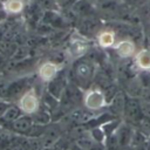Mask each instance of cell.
I'll return each mask as SVG.
<instances>
[{"mask_svg": "<svg viewBox=\"0 0 150 150\" xmlns=\"http://www.w3.org/2000/svg\"><path fill=\"white\" fill-rule=\"evenodd\" d=\"M122 117H123L124 122L131 124L132 127L136 128L138 125V123L143 120V114H142V108H141V98L139 97L128 95L124 112H123Z\"/></svg>", "mask_w": 150, "mask_h": 150, "instance_id": "1", "label": "cell"}, {"mask_svg": "<svg viewBox=\"0 0 150 150\" xmlns=\"http://www.w3.org/2000/svg\"><path fill=\"white\" fill-rule=\"evenodd\" d=\"M95 68L93 63L88 60H79L74 66V77L77 84L82 87H88L91 82H94Z\"/></svg>", "mask_w": 150, "mask_h": 150, "instance_id": "2", "label": "cell"}, {"mask_svg": "<svg viewBox=\"0 0 150 150\" xmlns=\"http://www.w3.org/2000/svg\"><path fill=\"white\" fill-rule=\"evenodd\" d=\"M82 103L84 108L93 110V111H98L108 105V100L104 93L100 88L95 87V88H89L84 93Z\"/></svg>", "mask_w": 150, "mask_h": 150, "instance_id": "3", "label": "cell"}, {"mask_svg": "<svg viewBox=\"0 0 150 150\" xmlns=\"http://www.w3.org/2000/svg\"><path fill=\"white\" fill-rule=\"evenodd\" d=\"M40 98L34 88H29L18 100V105L23 114L33 115L40 109Z\"/></svg>", "mask_w": 150, "mask_h": 150, "instance_id": "4", "label": "cell"}, {"mask_svg": "<svg viewBox=\"0 0 150 150\" xmlns=\"http://www.w3.org/2000/svg\"><path fill=\"white\" fill-rule=\"evenodd\" d=\"M77 29L81 35L88 39L91 36H96L100 33V30L102 29V22L96 15L80 18Z\"/></svg>", "mask_w": 150, "mask_h": 150, "instance_id": "5", "label": "cell"}, {"mask_svg": "<svg viewBox=\"0 0 150 150\" xmlns=\"http://www.w3.org/2000/svg\"><path fill=\"white\" fill-rule=\"evenodd\" d=\"M112 49L118 57L124 59V60L134 57L135 54L137 53L136 42L131 38H124V39L118 40L115 43V46L112 47Z\"/></svg>", "mask_w": 150, "mask_h": 150, "instance_id": "6", "label": "cell"}, {"mask_svg": "<svg viewBox=\"0 0 150 150\" xmlns=\"http://www.w3.org/2000/svg\"><path fill=\"white\" fill-rule=\"evenodd\" d=\"M61 71V66L55 61H46L38 68V77L42 82H50Z\"/></svg>", "mask_w": 150, "mask_h": 150, "instance_id": "7", "label": "cell"}, {"mask_svg": "<svg viewBox=\"0 0 150 150\" xmlns=\"http://www.w3.org/2000/svg\"><path fill=\"white\" fill-rule=\"evenodd\" d=\"M135 127H132L131 124L127 123V122H122L121 125L117 128V130L115 131V137L117 138V142L120 143V145L122 146V149L130 146L131 144V139L135 132Z\"/></svg>", "mask_w": 150, "mask_h": 150, "instance_id": "8", "label": "cell"}, {"mask_svg": "<svg viewBox=\"0 0 150 150\" xmlns=\"http://www.w3.org/2000/svg\"><path fill=\"white\" fill-rule=\"evenodd\" d=\"M127 97L128 95L124 94L123 91H117L115 94V96L109 101L108 103V111L111 112L114 116L116 117H122L123 112H124V108H125V103H127Z\"/></svg>", "mask_w": 150, "mask_h": 150, "instance_id": "9", "label": "cell"}, {"mask_svg": "<svg viewBox=\"0 0 150 150\" xmlns=\"http://www.w3.org/2000/svg\"><path fill=\"white\" fill-rule=\"evenodd\" d=\"M29 84V79L28 77H21L19 80H15L11 83H8V88H7V94L6 97L8 98H18L29 89L28 87Z\"/></svg>", "mask_w": 150, "mask_h": 150, "instance_id": "10", "label": "cell"}, {"mask_svg": "<svg viewBox=\"0 0 150 150\" xmlns=\"http://www.w3.org/2000/svg\"><path fill=\"white\" fill-rule=\"evenodd\" d=\"M34 121H33V117L30 115H27V114H21L11 125H12V129L16 132H20V134H25V135H28L32 130V128L34 127Z\"/></svg>", "mask_w": 150, "mask_h": 150, "instance_id": "11", "label": "cell"}, {"mask_svg": "<svg viewBox=\"0 0 150 150\" xmlns=\"http://www.w3.org/2000/svg\"><path fill=\"white\" fill-rule=\"evenodd\" d=\"M134 66L142 71H150V48H141L135 54Z\"/></svg>", "mask_w": 150, "mask_h": 150, "instance_id": "12", "label": "cell"}, {"mask_svg": "<svg viewBox=\"0 0 150 150\" xmlns=\"http://www.w3.org/2000/svg\"><path fill=\"white\" fill-rule=\"evenodd\" d=\"M96 40L101 48H112L117 42L116 33L112 29H103V28L96 35Z\"/></svg>", "mask_w": 150, "mask_h": 150, "instance_id": "13", "label": "cell"}, {"mask_svg": "<svg viewBox=\"0 0 150 150\" xmlns=\"http://www.w3.org/2000/svg\"><path fill=\"white\" fill-rule=\"evenodd\" d=\"M48 87H47V90L53 95L55 96L56 98L61 100L66 88H67V81L63 76H61V74H59L54 80H52L50 82H48Z\"/></svg>", "mask_w": 150, "mask_h": 150, "instance_id": "14", "label": "cell"}, {"mask_svg": "<svg viewBox=\"0 0 150 150\" xmlns=\"http://www.w3.org/2000/svg\"><path fill=\"white\" fill-rule=\"evenodd\" d=\"M88 48H89V46H88L87 38H84L83 35L80 34V38H76V39L71 40L69 50H70V54L74 57H81L82 55H84L87 53Z\"/></svg>", "mask_w": 150, "mask_h": 150, "instance_id": "15", "label": "cell"}, {"mask_svg": "<svg viewBox=\"0 0 150 150\" xmlns=\"http://www.w3.org/2000/svg\"><path fill=\"white\" fill-rule=\"evenodd\" d=\"M76 144L80 145L81 148L86 149V150H107L104 143H101V142L94 139L90 135L82 136L81 138H79V141L76 142Z\"/></svg>", "mask_w": 150, "mask_h": 150, "instance_id": "16", "label": "cell"}, {"mask_svg": "<svg viewBox=\"0 0 150 150\" xmlns=\"http://www.w3.org/2000/svg\"><path fill=\"white\" fill-rule=\"evenodd\" d=\"M21 114H23V112L21 111V109L19 108V105H12V104H9L7 107V109L4 111V114L1 115L0 121L12 124Z\"/></svg>", "mask_w": 150, "mask_h": 150, "instance_id": "17", "label": "cell"}, {"mask_svg": "<svg viewBox=\"0 0 150 150\" xmlns=\"http://www.w3.org/2000/svg\"><path fill=\"white\" fill-rule=\"evenodd\" d=\"M25 8L23 0H5L4 1V9L6 14H19Z\"/></svg>", "mask_w": 150, "mask_h": 150, "instance_id": "18", "label": "cell"}, {"mask_svg": "<svg viewBox=\"0 0 150 150\" xmlns=\"http://www.w3.org/2000/svg\"><path fill=\"white\" fill-rule=\"evenodd\" d=\"M30 116L33 117L34 123H36V124H42V125H46V124L49 122V120H50V117H49V115L47 114V111H41L40 109H39L35 114H33V115H30Z\"/></svg>", "mask_w": 150, "mask_h": 150, "instance_id": "19", "label": "cell"}, {"mask_svg": "<svg viewBox=\"0 0 150 150\" xmlns=\"http://www.w3.org/2000/svg\"><path fill=\"white\" fill-rule=\"evenodd\" d=\"M35 2L43 9V12L47 11H59V6L55 0H35Z\"/></svg>", "mask_w": 150, "mask_h": 150, "instance_id": "20", "label": "cell"}, {"mask_svg": "<svg viewBox=\"0 0 150 150\" xmlns=\"http://www.w3.org/2000/svg\"><path fill=\"white\" fill-rule=\"evenodd\" d=\"M57 6H59V9H69L71 8L79 0H55Z\"/></svg>", "mask_w": 150, "mask_h": 150, "instance_id": "21", "label": "cell"}, {"mask_svg": "<svg viewBox=\"0 0 150 150\" xmlns=\"http://www.w3.org/2000/svg\"><path fill=\"white\" fill-rule=\"evenodd\" d=\"M141 108H142L143 117L150 120V101H148V100H141Z\"/></svg>", "mask_w": 150, "mask_h": 150, "instance_id": "22", "label": "cell"}, {"mask_svg": "<svg viewBox=\"0 0 150 150\" xmlns=\"http://www.w3.org/2000/svg\"><path fill=\"white\" fill-rule=\"evenodd\" d=\"M124 2L129 7H141L146 2V0H124Z\"/></svg>", "mask_w": 150, "mask_h": 150, "instance_id": "23", "label": "cell"}, {"mask_svg": "<svg viewBox=\"0 0 150 150\" xmlns=\"http://www.w3.org/2000/svg\"><path fill=\"white\" fill-rule=\"evenodd\" d=\"M71 150H86V149H83V148H81L80 145L75 144V146H73V149H71Z\"/></svg>", "mask_w": 150, "mask_h": 150, "instance_id": "24", "label": "cell"}, {"mask_svg": "<svg viewBox=\"0 0 150 150\" xmlns=\"http://www.w3.org/2000/svg\"><path fill=\"white\" fill-rule=\"evenodd\" d=\"M86 1H88V2H90V4H93V5H95V6L100 2V0H86Z\"/></svg>", "mask_w": 150, "mask_h": 150, "instance_id": "25", "label": "cell"}]
</instances>
